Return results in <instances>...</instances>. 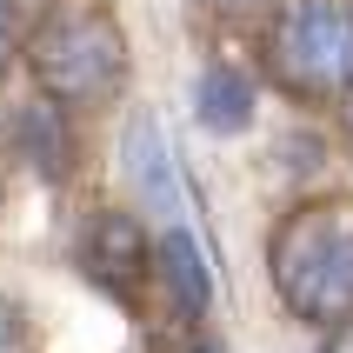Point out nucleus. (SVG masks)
<instances>
[{
    "label": "nucleus",
    "instance_id": "f257e3e1",
    "mask_svg": "<svg viewBox=\"0 0 353 353\" xmlns=\"http://www.w3.org/2000/svg\"><path fill=\"white\" fill-rule=\"evenodd\" d=\"M267 287L314 334L353 327V194H300L274 220Z\"/></svg>",
    "mask_w": 353,
    "mask_h": 353
},
{
    "label": "nucleus",
    "instance_id": "f03ea898",
    "mask_svg": "<svg viewBox=\"0 0 353 353\" xmlns=\"http://www.w3.org/2000/svg\"><path fill=\"white\" fill-rule=\"evenodd\" d=\"M20 60H27V74H34V94H47L54 107H67V114H87V107L120 100L127 94V74H134L127 27H120V14L100 7V0L54 7L40 27H27Z\"/></svg>",
    "mask_w": 353,
    "mask_h": 353
},
{
    "label": "nucleus",
    "instance_id": "7ed1b4c3",
    "mask_svg": "<svg viewBox=\"0 0 353 353\" xmlns=\"http://www.w3.org/2000/svg\"><path fill=\"white\" fill-rule=\"evenodd\" d=\"M260 74L294 107H353V0H274L260 14Z\"/></svg>",
    "mask_w": 353,
    "mask_h": 353
},
{
    "label": "nucleus",
    "instance_id": "20e7f679",
    "mask_svg": "<svg viewBox=\"0 0 353 353\" xmlns=\"http://www.w3.org/2000/svg\"><path fill=\"white\" fill-rule=\"evenodd\" d=\"M74 267H80V280H94L107 300H127V307H134L140 287L154 280L147 220L127 214V207H100V214H87L80 234H74Z\"/></svg>",
    "mask_w": 353,
    "mask_h": 353
},
{
    "label": "nucleus",
    "instance_id": "39448f33",
    "mask_svg": "<svg viewBox=\"0 0 353 353\" xmlns=\"http://www.w3.org/2000/svg\"><path fill=\"white\" fill-rule=\"evenodd\" d=\"M120 180L134 194V214L140 220H180V174H174V154H167V134L147 107L120 120Z\"/></svg>",
    "mask_w": 353,
    "mask_h": 353
},
{
    "label": "nucleus",
    "instance_id": "423d86ee",
    "mask_svg": "<svg viewBox=\"0 0 353 353\" xmlns=\"http://www.w3.org/2000/svg\"><path fill=\"white\" fill-rule=\"evenodd\" d=\"M7 134H14V154L27 160L40 180H67L74 174V154H80L74 147V114L54 107L47 94H34L27 107H14V127H7Z\"/></svg>",
    "mask_w": 353,
    "mask_h": 353
},
{
    "label": "nucleus",
    "instance_id": "0eeeda50",
    "mask_svg": "<svg viewBox=\"0 0 353 353\" xmlns=\"http://www.w3.org/2000/svg\"><path fill=\"white\" fill-rule=\"evenodd\" d=\"M154 280L167 287V300H174L187 320H207V307H214V274H207V254H200V240L180 227V220H167L154 240Z\"/></svg>",
    "mask_w": 353,
    "mask_h": 353
},
{
    "label": "nucleus",
    "instance_id": "6e6552de",
    "mask_svg": "<svg viewBox=\"0 0 353 353\" xmlns=\"http://www.w3.org/2000/svg\"><path fill=\"white\" fill-rule=\"evenodd\" d=\"M254 107H260V87L247 67H234V60H207L194 74V120L207 127V134H247L254 127Z\"/></svg>",
    "mask_w": 353,
    "mask_h": 353
},
{
    "label": "nucleus",
    "instance_id": "1a4fd4ad",
    "mask_svg": "<svg viewBox=\"0 0 353 353\" xmlns=\"http://www.w3.org/2000/svg\"><path fill=\"white\" fill-rule=\"evenodd\" d=\"M20 40H27L20 0H0V67H7V60H20Z\"/></svg>",
    "mask_w": 353,
    "mask_h": 353
},
{
    "label": "nucleus",
    "instance_id": "9d476101",
    "mask_svg": "<svg viewBox=\"0 0 353 353\" xmlns=\"http://www.w3.org/2000/svg\"><path fill=\"white\" fill-rule=\"evenodd\" d=\"M194 7H207V14H220V20H254V14H267L274 0H194Z\"/></svg>",
    "mask_w": 353,
    "mask_h": 353
}]
</instances>
